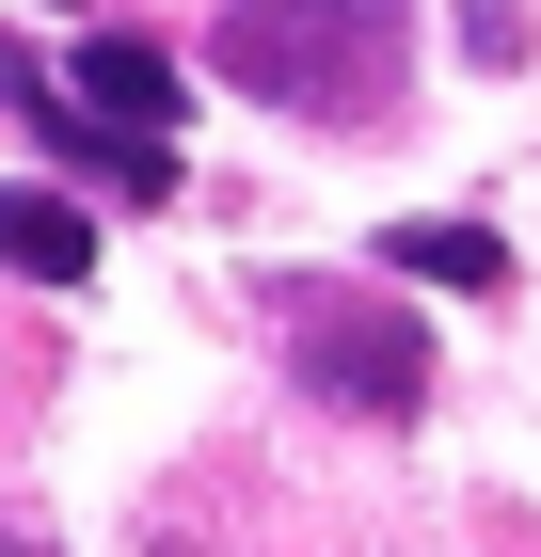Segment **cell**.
Segmentation results:
<instances>
[{"label": "cell", "mask_w": 541, "mask_h": 557, "mask_svg": "<svg viewBox=\"0 0 541 557\" xmlns=\"http://www.w3.org/2000/svg\"><path fill=\"white\" fill-rule=\"evenodd\" d=\"M398 33H415V0H239L223 16V81L271 96V112H319V128H382Z\"/></svg>", "instance_id": "cell-1"}, {"label": "cell", "mask_w": 541, "mask_h": 557, "mask_svg": "<svg viewBox=\"0 0 541 557\" xmlns=\"http://www.w3.org/2000/svg\"><path fill=\"white\" fill-rule=\"evenodd\" d=\"M287 335H303V383L334 414H415L430 398V335L398 302H367V287H287Z\"/></svg>", "instance_id": "cell-2"}, {"label": "cell", "mask_w": 541, "mask_h": 557, "mask_svg": "<svg viewBox=\"0 0 541 557\" xmlns=\"http://www.w3.org/2000/svg\"><path fill=\"white\" fill-rule=\"evenodd\" d=\"M0 112H33V128H48V160L112 175V191H175V144H112V128H96V112H81L64 81H48V64H33L16 33H0Z\"/></svg>", "instance_id": "cell-3"}, {"label": "cell", "mask_w": 541, "mask_h": 557, "mask_svg": "<svg viewBox=\"0 0 541 557\" xmlns=\"http://www.w3.org/2000/svg\"><path fill=\"white\" fill-rule=\"evenodd\" d=\"M64 96H81L112 144H175V48H144V33H96L81 64H64Z\"/></svg>", "instance_id": "cell-4"}, {"label": "cell", "mask_w": 541, "mask_h": 557, "mask_svg": "<svg viewBox=\"0 0 541 557\" xmlns=\"http://www.w3.org/2000/svg\"><path fill=\"white\" fill-rule=\"evenodd\" d=\"M0 271H33V287H81L96 271V223H81V191H0Z\"/></svg>", "instance_id": "cell-5"}, {"label": "cell", "mask_w": 541, "mask_h": 557, "mask_svg": "<svg viewBox=\"0 0 541 557\" xmlns=\"http://www.w3.org/2000/svg\"><path fill=\"white\" fill-rule=\"evenodd\" d=\"M382 271L398 287H509V239L494 223H382Z\"/></svg>", "instance_id": "cell-6"}]
</instances>
